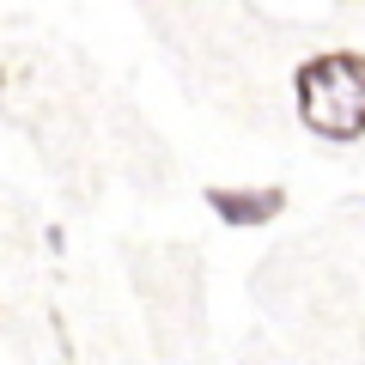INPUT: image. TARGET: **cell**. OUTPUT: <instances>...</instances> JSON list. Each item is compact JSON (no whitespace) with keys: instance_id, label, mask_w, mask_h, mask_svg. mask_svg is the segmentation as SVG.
Listing matches in <instances>:
<instances>
[{"instance_id":"cell-1","label":"cell","mask_w":365,"mask_h":365,"mask_svg":"<svg viewBox=\"0 0 365 365\" xmlns=\"http://www.w3.org/2000/svg\"><path fill=\"white\" fill-rule=\"evenodd\" d=\"M292 104L299 122L329 146L365 140V55L353 49H329L292 73Z\"/></svg>"},{"instance_id":"cell-2","label":"cell","mask_w":365,"mask_h":365,"mask_svg":"<svg viewBox=\"0 0 365 365\" xmlns=\"http://www.w3.org/2000/svg\"><path fill=\"white\" fill-rule=\"evenodd\" d=\"M201 201H207V213L225 232H256V225H274L287 213V189H280V182H256V189L213 182V189H201Z\"/></svg>"}]
</instances>
